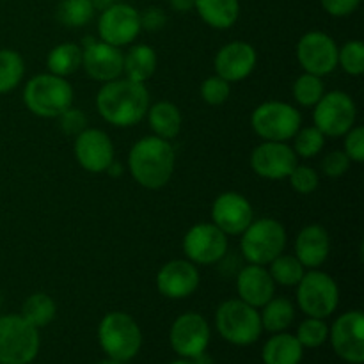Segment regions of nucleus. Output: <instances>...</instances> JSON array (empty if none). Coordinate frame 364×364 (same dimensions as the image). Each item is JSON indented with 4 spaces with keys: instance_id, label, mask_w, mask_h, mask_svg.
I'll return each instance as SVG.
<instances>
[{
    "instance_id": "obj_1",
    "label": "nucleus",
    "mask_w": 364,
    "mask_h": 364,
    "mask_svg": "<svg viewBox=\"0 0 364 364\" xmlns=\"http://www.w3.org/2000/svg\"><path fill=\"white\" fill-rule=\"evenodd\" d=\"M96 109L112 127L130 128L146 117L149 92L141 82L119 77L102 85L96 95Z\"/></svg>"
},
{
    "instance_id": "obj_2",
    "label": "nucleus",
    "mask_w": 364,
    "mask_h": 364,
    "mask_svg": "<svg viewBox=\"0 0 364 364\" xmlns=\"http://www.w3.org/2000/svg\"><path fill=\"white\" fill-rule=\"evenodd\" d=\"M176 155L171 141L148 135L132 146L128 153V169L141 187L159 191L173 178Z\"/></svg>"
},
{
    "instance_id": "obj_3",
    "label": "nucleus",
    "mask_w": 364,
    "mask_h": 364,
    "mask_svg": "<svg viewBox=\"0 0 364 364\" xmlns=\"http://www.w3.org/2000/svg\"><path fill=\"white\" fill-rule=\"evenodd\" d=\"M23 102L34 116L59 117L73 105V87L64 77L52 73L36 75L23 89Z\"/></svg>"
},
{
    "instance_id": "obj_4",
    "label": "nucleus",
    "mask_w": 364,
    "mask_h": 364,
    "mask_svg": "<svg viewBox=\"0 0 364 364\" xmlns=\"http://www.w3.org/2000/svg\"><path fill=\"white\" fill-rule=\"evenodd\" d=\"M98 341L107 358L128 363L142 347L141 327L128 313L110 311L100 322Z\"/></svg>"
},
{
    "instance_id": "obj_5",
    "label": "nucleus",
    "mask_w": 364,
    "mask_h": 364,
    "mask_svg": "<svg viewBox=\"0 0 364 364\" xmlns=\"http://www.w3.org/2000/svg\"><path fill=\"white\" fill-rule=\"evenodd\" d=\"M215 327L228 343L237 347L256 343L263 333L259 311L240 299H230L217 308Z\"/></svg>"
},
{
    "instance_id": "obj_6",
    "label": "nucleus",
    "mask_w": 364,
    "mask_h": 364,
    "mask_svg": "<svg viewBox=\"0 0 364 364\" xmlns=\"http://www.w3.org/2000/svg\"><path fill=\"white\" fill-rule=\"evenodd\" d=\"M287 247V230L276 219L252 220L242 233L240 251L247 263L252 265H269L272 259L283 255Z\"/></svg>"
},
{
    "instance_id": "obj_7",
    "label": "nucleus",
    "mask_w": 364,
    "mask_h": 364,
    "mask_svg": "<svg viewBox=\"0 0 364 364\" xmlns=\"http://www.w3.org/2000/svg\"><path fill=\"white\" fill-rule=\"evenodd\" d=\"M39 343V331L23 316H0V364H31L38 358Z\"/></svg>"
},
{
    "instance_id": "obj_8",
    "label": "nucleus",
    "mask_w": 364,
    "mask_h": 364,
    "mask_svg": "<svg viewBox=\"0 0 364 364\" xmlns=\"http://www.w3.org/2000/svg\"><path fill=\"white\" fill-rule=\"evenodd\" d=\"M302 124V116L287 102H265L251 114V127L263 141L287 142L294 139Z\"/></svg>"
},
{
    "instance_id": "obj_9",
    "label": "nucleus",
    "mask_w": 364,
    "mask_h": 364,
    "mask_svg": "<svg viewBox=\"0 0 364 364\" xmlns=\"http://www.w3.org/2000/svg\"><path fill=\"white\" fill-rule=\"evenodd\" d=\"M340 302L338 284L329 274L318 269L304 272L297 284V304L308 316L327 318L333 315Z\"/></svg>"
},
{
    "instance_id": "obj_10",
    "label": "nucleus",
    "mask_w": 364,
    "mask_h": 364,
    "mask_svg": "<svg viewBox=\"0 0 364 364\" xmlns=\"http://www.w3.org/2000/svg\"><path fill=\"white\" fill-rule=\"evenodd\" d=\"M358 109L347 92H323L313 110V123L323 134V137H343L355 124Z\"/></svg>"
},
{
    "instance_id": "obj_11",
    "label": "nucleus",
    "mask_w": 364,
    "mask_h": 364,
    "mask_svg": "<svg viewBox=\"0 0 364 364\" xmlns=\"http://www.w3.org/2000/svg\"><path fill=\"white\" fill-rule=\"evenodd\" d=\"M183 252L194 265L219 263L228 252V235L213 223L196 224L183 237Z\"/></svg>"
},
{
    "instance_id": "obj_12",
    "label": "nucleus",
    "mask_w": 364,
    "mask_h": 364,
    "mask_svg": "<svg viewBox=\"0 0 364 364\" xmlns=\"http://www.w3.org/2000/svg\"><path fill=\"white\" fill-rule=\"evenodd\" d=\"M297 60L304 73L326 77L338 66L336 41L326 32H308L297 43Z\"/></svg>"
},
{
    "instance_id": "obj_13",
    "label": "nucleus",
    "mask_w": 364,
    "mask_h": 364,
    "mask_svg": "<svg viewBox=\"0 0 364 364\" xmlns=\"http://www.w3.org/2000/svg\"><path fill=\"white\" fill-rule=\"evenodd\" d=\"M141 13L130 4L117 2L105 7L98 20V34L109 45H130L141 32Z\"/></svg>"
},
{
    "instance_id": "obj_14",
    "label": "nucleus",
    "mask_w": 364,
    "mask_h": 364,
    "mask_svg": "<svg viewBox=\"0 0 364 364\" xmlns=\"http://www.w3.org/2000/svg\"><path fill=\"white\" fill-rule=\"evenodd\" d=\"M333 350L340 359L350 364L364 363V315L361 311H347L338 316L329 329Z\"/></svg>"
},
{
    "instance_id": "obj_15",
    "label": "nucleus",
    "mask_w": 364,
    "mask_h": 364,
    "mask_svg": "<svg viewBox=\"0 0 364 364\" xmlns=\"http://www.w3.org/2000/svg\"><path fill=\"white\" fill-rule=\"evenodd\" d=\"M171 347L180 358L192 359L206 352L210 343V326L199 313H183L171 326Z\"/></svg>"
},
{
    "instance_id": "obj_16",
    "label": "nucleus",
    "mask_w": 364,
    "mask_h": 364,
    "mask_svg": "<svg viewBox=\"0 0 364 364\" xmlns=\"http://www.w3.org/2000/svg\"><path fill=\"white\" fill-rule=\"evenodd\" d=\"M297 166V155L287 142L263 141L251 153V167L265 180H287Z\"/></svg>"
},
{
    "instance_id": "obj_17",
    "label": "nucleus",
    "mask_w": 364,
    "mask_h": 364,
    "mask_svg": "<svg viewBox=\"0 0 364 364\" xmlns=\"http://www.w3.org/2000/svg\"><path fill=\"white\" fill-rule=\"evenodd\" d=\"M255 220L249 199L238 192H223L212 205V223L228 237H237Z\"/></svg>"
},
{
    "instance_id": "obj_18",
    "label": "nucleus",
    "mask_w": 364,
    "mask_h": 364,
    "mask_svg": "<svg viewBox=\"0 0 364 364\" xmlns=\"http://www.w3.org/2000/svg\"><path fill=\"white\" fill-rule=\"evenodd\" d=\"M73 153L82 169L87 173H105L114 162V144L109 135L98 128H85L75 137Z\"/></svg>"
},
{
    "instance_id": "obj_19",
    "label": "nucleus",
    "mask_w": 364,
    "mask_h": 364,
    "mask_svg": "<svg viewBox=\"0 0 364 364\" xmlns=\"http://www.w3.org/2000/svg\"><path fill=\"white\" fill-rule=\"evenodd\" d=\"M199 270L188 259H173L160 267L156 274V288L160 295L173 301L187 299L198 290Z\"/></svg>"
},
{
    "instance_id": "obj_20",
    "label": "nucleus",
    "mask_w": 364,
    "mask_h": 364,
    "mask_svg": "<svg viewBox=\"0 0 364 364\" xmlns=\"http://www.w3.org/2000/svg\"><path fill=\"white\" fill-rule=\"evenodd\" d=\"M256 63H258V53L255 46L245 41H233L224 45L217 52L213 66H215V75L231 84L247 78L255 71Z\"/></svg>"
},
{
    "instance_id": "obj_21",
    "label": "nucleus",
    "mask_w": 364,
    "mask_h": 364,
    "mask_svg": "<svg viewBox=\"0 0 364 364\" xmlns=\"http://www.w3.org/2000/svg\"><path fill=\"white\" fill-rule=\"evenodd\" d=\"M123 52L105 41H95L82 48V66L98 82L116 80L123 75Z\"/></svg>"
},
{
    "instance_id": "obj_22",
    "label": "nucleus",
    "mask_w": 364,
    "mask_h": 364,
    "mask_svg": "<svg viewBox=\"0 0 364 364\" xmlns=\"http://www.w3.org/2000/svg\"><path fill=\"white\" fill-rule=\"evenodd\" d=\"M238 299L252 308H262L276 294V283L263 265H245L237 276Z\"/></svg>"
},
{
    "instance_id": "obj_23",
    "label": "nucleus",
    "mask_w": 364,
    "mask_h": 364,
    "mask_svg": "<svg viewBox=\"0 0 364 364\" xmlns=\"http://www.w3.org/2000/svg\"><path fill=\"white\" fill-rule=\"evenodd\" d=\"M331 240L326 228L320 224H309L299 231L295 238V258L304 269H318L329 258Z\"/></svg>"
},
{
    "instance_id": "obj_24",
    "label": "nucleus",
    "mask_w": 364,
    "mask_h": 364,
    "mask_svg": "<svg viewBox=\"0 0 364 364\" xmlns=\"http://www.w3.org/2000/svg\"><path fill=\"white\" fill-rule=\"evenodd\" d=\"M265 364H301L304 358V347L294 334L276 333L265 343L262 352Z\"/></svg>"
},
{
    "instance_id": "obj_25",
    "label": "nucleus",
    "mask_w": 364,
    "mask_h": 364,
    "mask_svg": "<svg viewBox=\"0 0 364 364\" xmlns=\"http://www.w3.org/2000/svg\"><path fill=\"white\" fill-rule=\"evenodd\" d=\"M153 134L166 141H173L181 130V112L174 103L156 102L146 112Z\"/></svg>"
},
{
    "instance_id": "obj_26",
    "label": "nucleus",
    "mask_w": 364,
    "mask_h": 364,
    "mask_svg": "<svg viewBox=\"0 0 364 364\" xmlns=\"http://www.w3.org/2000/svg\"><path fill=\"white\" fill-rule=\"evenodd\" d=\"M196 11L206 25L213 28H230L240 14L238 0H196Z\"/></svg>"
},
{
    "instance_id": "obj_27",
    "label": "nucleus",
    "mask_w": 364,
    "mask_h": 364,
    "mask_svg": "<svg viewBox=\"0 0 364 364\" xmlns=\"http://www.w3.org/2000/svg\"><path fill=\"white\" fill-rule=\"evenodd\" d=\"M156 70V52L149 45H135L123 57L124 77L134 82H148Z\"/></svg>"
},
{
    "instance_id": "obj_28",
    "label": "nucleus",
    "mask_w": 364,
    "mask_h": 364,
    "mask_svg": "<svg viewBox=\"0 0 364 364\" xmlns=\"http://www.w3.org/2000/svg\"><path fill=\"white\" fill-rule=\"evenodd\" d=\"M263 311L259 313L262 327L269 333H283L294 323L295 308L291 301L284 297H272L265 306H262Z\"/></svg>"
},
{
    "instance_id": "obj_29",
    "label": "nucleus",
    "mask_w": 364,
    "mask_h": 364,
    "mask_svg": "<svg viewBox=\"0 0 364 364\" xmlns=\"http://www.w3.org/2000/svg\"><path fill=\"white\" fill-rule=\"evenodd\" d=\"M82 66V46L75 43H60L46 55V68L57 77H70Z\"/></svg>"
},
{
    "instance_id": "obj_30",
    "label": "nucleus",
    "mask_w": 364,
    "mask_h": 364,
    "mask_svg": "<svg viewBox=\"0 0 364 364\" xmlns=\"http://www.w3.org/2000/svg\"><path fill=\"white\" fill-rule=\"evenodd\" d=\"M57 315V306L53 299L46 294H32L25 299L23 306H21V316L27 320L31 326L36 329L46 327L48 323L53 322Z\"/></svg>"
},
{
    "instance_id": "obj_31",
    "label": "nucleus",
    "mask_w": 364,
    "mask_h": 364,
    "mask_svg": "<svg viewBox=\"0 0 364 364\" xmlns=\"http://www.w3.org/2000/svg\"><path fill=\"white\" fill-rule=\"evenodd\" d=\"M25 75V63L14 50H0V95L13 91L20 85Z\"/></svg>"
},
{
    "instance_id": "obj_32",
    "label": "nucleus",
    "mask_w": 364,
    "mask_h": 364,
    "mask_svg": "<svg viewBox=\"0 0 364 364\" xmlns=\"http://www.w3.org/2000/svg\"><path fill=\"white\" fill-rule=\"evenodd\" d=\"M95 16V4L91 0H60L57 7V20L70 28L84 27Z\"/></svg>"
},
{
    "instance_id": "obj_33",
    "label": "nucleus",
    "mask_w": 364,
    "mask_h": 364,
    "mask_svg": "<svg viewBox=\"0 0 364 364\" xmlns=\"http://www.w3.org/2000/svg\"><path fill=\"white\" fill-rule=\"evenodd\" d=\"M269 265L270 277L274 279V283L281 284V287H297L306 272L304 265L291 255H279Z\"/></svg>"
},
{
    "instance_id": "obj_34",
    "label": "nucleus",
    "mask_w": 364,
    "mask_h": 364,
    "mask_svg": "<svg viewBox=\"0 0 364 364\" xmlns=\"http://www.w3.org/2000/svg\"><path fill=\"white\" fill-rule=\"evenodd\" d=\"M294 98L299 105L302 107H315L318 100L322 98L326 87H323L322 77H316L311 73H302L297 80L294 82Z\"/></svg>"
},
{
    "instance_id": "obj_35",
    "label": "nucleus",
    "mask_w": 364,
    "mask_h": 364,
    "mask_svg": "<svg viewBox=\"0 0 364 364\" xmlns=\"http://www.w3.org/2000/svg\"><path fill=\"white\" fill-rule=\"evenodd\" d=\"M326 144V137L316 127L299 128L297 134L294 135V151L302 159H313L322 151Z\"/></svg>"
},
{
    "instance_id": "obj_36",
    "label": "nucleus",
    "mask_w": 364,
    "mask_h": 364,
    "mask_svg": "<svg viewBox=\"0 0 364 364\" xmlns=\"http://www.w3.org/2000/svg\"><path fill=\"white\" fill-rule=\"evenodd\" d=\"M295 338L304 348H318L329 340V327L323 322V318H313L308 316L304 322L299 326Z\"/></svg>"
},
{
    "instance_id": "obj_37",
    "label": "nucleus",
    "mask_w": 364,
    "mask_h": 364,
    "mask_svg": "<svg viewBox=\"0 0 364 364\" xmlns=\"http://www.w3.org/2000/svg\"><path fill=\"white\" fill-rule=\"evenodd\" d=\"M338 64L343 68L345 73L359 77L364 73V45L358 39L345 43L338 48Z\"/></svg>"
},
{
    "instance_id": "obj_38",
    "label": "nucleus",
    "mask_w": 364,
    "mask_h": 364,
    "mask_svg": "<svg viewBox=\"0 0 364 364\" xmlns=\"http://www.w3.org/2000/svg\"><path fill=\"white\" fill-rule=\"evenodd\" d=\"M231 95V84L224 78H220L219 75H213L208 77L201 84V98L203 102L208 103V105H223L228 102Z\"/></svg>"
},
{
    "instance_id": "obj_39",
    "label": "nucleus",
    "mask_w": 364,
    "mask_h": 364,
    "mask_svg": "<svg viewBox=\"0 0 364 364\" xmlns=\"http://www.w3.org/2000/svg\"><path fill=\"white\" fill-rule=\"evenodd\" d=\"M287 180L290 181L291 188L302 196L313 194V192L318 188V183H320L318 173H316L313 167L299 166V164L295 166V169L291 171L290 176H288Z\"/></svg>"
},
{
    "instance_id": "obj_40",
    "label": "nucleus",
    "mask_w": 364,
    "mask_h": 364,
    "mask_svg": "<svg viewBox=\"0 0 364 364\" xmlns=\"http://www.w3.org/2000/svg\"><path fill=\"white\" fill-rule=\"evenodd\" d=\"M343 151L350 159V162H363L364 160V128L352 127L343 135Z\"/></svg>"
},
{
    "instance_id": "obj_41",
    "label": "nucleus",
    "mask_w": 364,
    "mask_h": 364,
    "mask_svg": "<svg viewBox=\"0 0 364 364\" xmlns=\"http://www.w3.org/2000/svg\"><path fill=\"white\" fill-rule=\"evenodd\" d=\"M59 124L64 134L77 137L82 130L87 128V116L80 109H73V105H71L59 116Z\"/></svg>"
},
{
    "instance_id": "obj_42",
    "label": "nucleus",
    "mask_w": 364,
    "mask_h": 364,
    "mask_svg": "<svg viewBox=\"0 0 364 364\" xmlns=\"http://www.w3.org/2000/svg\"><path fill=\"white\" fill-rule=\"evenodd\" d=\"M348 167H350V159L345 155V151H340V149L329 151L322 160V171L329 178L343 176L348 171Z\"/></svg>"
},
{
    "instance_id": "obj_43",
    "label": "nucleus",
    "mask_w": 364,
    "mask_h": 364,
    "mask_svg": "<svg viewBox=\"0 0 364 364\" xmlns=\"http://www.w3.org/2000/svg\"><path fill=\"white\" fill-rule=\"evenodd\" d=\"M322 7L331 14V16L343 18L354 13L359 7L361 0H320Z\"/></svg>"
},
{
    "instance_id": "obj_44",
    "label": "nucleus",
    "mask_w": 364,
    "mask_h": 364,
    "mask_svg": "<svg viewBox=\"0 0 364 364\" xmlns=\"http://www.w3.org/2000/svg\"><path fill=\"white\" fill-rule=\"evenodd\" d=\"M167 23V16L160 7H148L144 13L141 14V28L148 32H156L164 28Z\"/></svg>"
},
{
    "instance_id": "obj_45",
    "label": "nucleus",
    "mask_w": 364,
    "mask_h": 364,
    "mask_svg": "<svg viewBox=\"0 0 364 364\" xmlns=\"http://www.w3.org/2000/svg\"><path fill=\"white\" fill-rule=\"evenodd\" d=\"M169 4L178 13H188L191 9H194L196 0H169Z\"/></svg>"
},
{
    "instance_id": "obj_46",
    "label": "nucleus",
    "mask_w": 364,
    "mask_h": 364,
    "mask_svg": "<svg viewBox=\"0 0 364 364\" xmlns=\"http://www.w3.org/2000/svg\"><path fill=\"white\" fill-rule=\"evenodd\" d=\"M191 361H192V364H213V359L210 358V355L206 354V352H201V354L194 355V358H192Z\"/></svg>"
},
{
    "instance_id": "obj_47",
    "label": "nucleus",
    "mask_w": 364,
    "mask_h": 364,
    "mask_svg": "<svg viewBox=\"0 0 364 364\" xmlns=\"http://www.w3.org/2000/svg\"><path fill=\"white\" fill-rule=\"evenodd\" d=\"M92 4H95V9H105V7L112 6V4H117L121 2V0H91Z\"/></svg>"
},
{
    "instance_id": "obj_48",
    "label": "nucleus",
    "mask_w": 364,
    "mask_h": 364,
    "mask_svg": "<svg viewBox=\"0 0 364 364\" xmlns=\"http://www.w3.org/2000/svg\"><path fill=\"white\" fill-rule=\"evenodd\" d=\"M105 173H109L110 176H114V178H116V176H119L121 173H123V167H121L119 164H117L116 160H114V162L110 164V166H109V169H107Z\"/></svg>"
},
{
    "instance_id": "obj_49",
    "label": "nucleus",
    "mask_w": 364,
    "mask_h": 364,
    "mask_svg": "<svg viewBox=\"0 0 364 364\" xmlns=\"http://www.w3.org/2000/svg\"><path fill=\"white\" fill-rule=\"evenodd\" d=\"M98 364H127V363H123V361H116V359H105V361H100Z\"/></svg>"
},
{
    "instance_id": "obj_50",
    "label": "nucleus",
    "mask_w": 364,
    "mask_h": 364,
    "mask_svg": "<svg viewBox=\"0 0 364 364\" xmlns=\"http://www.w3.org/2000/svg\"><path fill=\"white\" fill-rule=\"evenodd\" d=\"M171 364H192V361H188V359H178V361H173Z\"/></svg>"
},
{
    "instance_id": "obj_51",
    "label": "nucleus",
    "mask_w": 364,
    "mask_h": 364,
    "mask_svg": "<svg viewBox=\"0 0 364 364\" xmlns=\"http://www.w3.org/2000/svg\"><path fill=\"white\" fill-rule=\"evenodd\" d=\"M0 309H2V297H0Z\"/></svg>"
}]
</instances>
